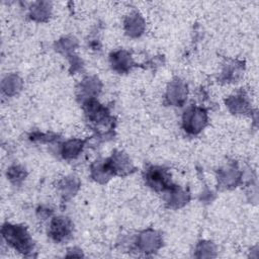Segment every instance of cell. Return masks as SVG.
I'll return each instance as SVG.
<instances>
[{"label": "cell", "mask_w": 259, "mask_h": 259, "mask_svg": "<svg viewBox=\"0 0 259 259\" xmlns=\"http://www.w3.org/2000/svg\"><path fill=\"white\" fill-rule=\"evenodd\" d=\"M3 239L19 253L28 255L33 250V241L26 228L20 225L4 224L1 229Z\"/></svg>", "instance_id": "6da1fadb"}, {"label": "cell", "mask_w": 259, "mask_h": 259, "mask_svg": "<svg viewBox=\"0 0 259 259\" xmlns=\"http://www.w3.org/2000/svg\"><path fill=\"white\" fill-rule=\"evenodd\" d=\"M207 111L200 106H189L182 115V126L190 135L199 134L207 124Z\"/></svg>", "instance_id": "7a4b0ae2"}, {"label": "cell", "mask_w": 259, "mask_h": 259, "mask_svg": "<svg viewBox=\"0 0 259 259\" xmlns=\"http://www.w3.org/2000/svg\"><path fill=\"white\" fill-rule=\"evenodd\" d=\"M145 180L147 185L156 191L166 192L174 186L168 171L159 166L148 168L145 173Z\"/></svg>", "instance_id": "3957f363"}, {"label": "cell", "mask_w": 259, "mask_h": 259, "mask_svg": "<svg viewBox=\"0 0 259 259\" xmlns=\"http://www.w3.org/2000/svg\"><path fill=\"white\" fill-rule=\"evenodd\" d=\"M135 243L140 252L150 254L158 251L161 248L163 241L161 235L157 231L148 229L137 236Z\"/></svg>", "instance_id": "277c9868"}, {"label": "cell", "mask_w": 259, "mask_h": 259, "mask_svg": "<svg viewBox=\"0 0 259 259\" xmlns=\"http://www.w3.org/2000/svg\"><path fill=\"white\" fill-rule=\"evenodd\" d=\"M188 89L184 81L176 78L172 80L166 89L165 99L169 105L182 106L187 99Z\"/></svg>", "instance_id": "5b68a950"}, {"label": "cell", "mask_w": 259, "mask_h": 259, "mask_svg": "<svg viewBox=\"0 0 259 259\" xmlns=\"http://www.w3.org/2000/svg\"><path fill=\"white\" fill-rule=\"evenodd\" d=\"M73 233V224L66 217L53 218L49 226V235L57 243L66 241Z\"/></svg>", "instance_id": "8992f818"}, {"label": "cell", "mask_w": 259, "mask_h": 259, "mask_svg": "<svg viewBox=\"0 0 259 259\" xmlns=\"http://www.w3.org/2000/svg\"><path fill=\"white\" fill-rule=\"evenodd\" d=\"M106 162L113 175L124 176L134 171V165L128 156L121 151H114L112 155L106 159Z\"/></svg>", "instance_id": "52a82bcc"}, {"label": "cell", "mask_w": 259, "mask_h": 259, "mask_svg": "<svg viewBox=\"0 0 259 259\" xmlns=\"http://www.w3.org/2000/svg\"><path fill=\"white\" fill-rule=\"evenodd\" d=\"M102 84L95 76H87L77 86V96L83 103L86 100L96 98L101 91Z\"/></svg>", "instance_id": "ba28073f"}, {"label": "cell", "mask_w": 259, "mask_h": 259, "mask_svg": "<svg viewBox=\"0 0 259 259\" xmlns=\"http://www.w3.org/2000/svg\"><path fill=\"white\" fill-rule=\"evenodd\" d=\"M109 62L111 68L117 73H127L135 66L134 59L130 52L125 50H117L110 54Z\"/></svg>", "instance_id": "9c48e42d"}, {"label": "cell", "mask_w": 259, "mask_h": 259, "mask_svg": "<svg viewBox=\"0 0 259 259\" xmlns=\"http://www.w3.org/2000/svg\"><path fill=\"white\" fill-rule=\"evenodd\" d=\"M123 28L131 37L141 36L146 29V21L139 12H132L123 20Z\"/></svg>", "instance_id": "30bf717a"}, {"label": "cell", "mask_w": 259, "mask_h": 259, "mask_svg": "<svg viewBox=\"0 0 259 259\" xmlns=\"http://www.w3.org/2000/svg\"><path fill=\"white\" fill-rule=\"evenodd\" d=\"M241 171L235 166H227L218 172V183L220 187L230 189L236 187L241 181Z\"/></svg>", "instance_id": "8fae6325"}, {"label": "cell", "mask_w": 259, "mask_h": 259, "mask_svg": "<svg viewBox=\"0 0 259 259\" xmlns=\"http://www.w3.org/2000/svg\"><path fill=\"white\" fill-rule=\"evenodd\" d=\"M226 105L234 114H247L252 111L251 103L243 92L229 96L226 100Z\"/></svg>", "instance_id": "7c38bea8"}, {"label": "cell", "mask_w": 259, "mask_h": 259, "mask_svg": "<svg viewBox=\"0 0 259 259\" xmlns=\"http://www.w3.org/2000/svg\"><path fill=\"white\" fill-rule=\"evenodd\" d=\"M243 72H244V63L241 61L233 60L228 62L224 66L221 74V79L228 83L237 82L243 75Z\"/></svg>", "instance_id": "4fadbf2b"}, {"label": "cell", "mask_w": 259, "mask_h": 259, "mask_svg": "<svg viewBox=\"0 0 259 259\" xmlns=\"http://www.w3.org/2000/svg\"><path fill=\"white\" fill-rule=\"evenodd\" d=\"M165 194V200L170 207L179 208L189 201V194L176 185L166 191Z\"/></svg>", "instance_id": "5bb4252c"}, {"label": "cell", "mask_w": 259, "mask_h": 259, "mask_svg": "<svg viewBox=\"0 0 259 259\" xmlns=\"http://www.w3.org/2000/svg\"><path fill=\"white\" fill-rule=\"evenodd\" d=\"M84 145H85V142L80 139L68 140L61 145L60 154L66 160L75 159L81 154L84 148Z\"/></svg>", "instance_id": "9a60e30c"}, {"label": "cell", "mask_w": 259, "mask_h": 259, "mask_svg": "<svg viewBox=\"0 0 259 259\" xmlns=\"http://www.w3.org/2000/svg\"><path fill=\"white\" fill-rule=\"evenodd\" d=\"M80 187V181L76 176H67L61 179L58 183V189L63 197V199L67 200L73 197Z\"/></svg>", "instance_id": "2e32d148"}, {"label": "cell", "mask_w": 259, "mask_h": 259, "mask_svg": "<svg viewBox=\"0 0 259 259\" xmlns=\"http://www.w3.org/2000/svg\"><path fill=\"white\" fill-rule=\"evenodd\" d=\"M52 3L48 1L33 2L29 7V16L37 22L47 21L52 14Z\"/></svg>", "instance_id": "e0dca14e"}, {"label": "cell", "mask_w": 259, "mask_h": 259, "mask_svg": "<svg viewBox=\"0 0 259 259\" xmlns=\"http://www.w3.org/2000/svg\"><path fill=\"white\" fill-rule=\"evenodd\" d=\"M112 176H113V173L110 170L106 160L96 161L91 166V177L99 183L107 182Z\"/></svg>", "instance_id": "ac0fdd59"}, {"label": "cell", "mask_w": 259, "mask_h": 259, "mask_svg": "<svg viewBox=\"0 0 259 259\" xmlns=\"http://www.w3.org/2000/svg\"><path fill=\"white\" fill-rule=\"evenodd\" d=\"M22 80L16 74H9L7 75L1 83L2 92L7 96H13L17 94L22 88Z\"/></svg>", "instance_id": "d6986e66"}, {"label": "cell", "mask_w": 259, "mask_h": 259, "mask_svg": "<svg viewBox=\"0 0 259 259\" xmlns=\"http://www.w3.org/2000/svg\"><path fill=\"white\" fill-rule=\"evenodd\" d=\"M78 46V41L76 38L74 37H63L61 39H59L57 42H56V51L63 54V55H66V56H73V53L75 51V49L77 48Z\"/></svg>", "instance_id": "ffe728a7"}, {"label": "cell", "mask_w": 259, "mask_h": 259, "mask_svg": "<svg viewBox=\"0 0 259 259\" xmlns=\"http://www.w3.org/2000/svg\"><path fill=\"white\" fill-rule=\"evenodd\" d=\"M215 246L209 241H201L196 245L195 257L197 258H211L215 256Z\"/></svg>", "instance_id": "44dd1931"}, {"label": "cell", "mask_w": 259, "mask_h": 259, "mask_svg": "<svg viewBox=\"0 0 259 259\" xmlns=\"http://www.w3.org/2000/svg\"><path fill=\"white\" fill-rule=\"evenodd\" d=\"M26 170L19 166V165H13L10 166L7 170V177L8 179L15 185H18L23 182V180L26 177Z\"/></svg>", "instance_id": "7402d4cb"}, {"label": "cell", "mask_w": 259, "mask_h": 259, "mask_svg": "<svg viewBox=\"0 0 259 259\" xmlns=\"http://www.w3.org/2000/svg\"><path fill=\"white\" fill-rule=\"evenodd\" d=\"M56 136H51L49 134H44V133H34L30 136V140L31 141H36V142H40V143H48V142H52L53 140H55Z\"/></svg>", "instance_id": "603a6c76"}, {"label": "cell", "mask_w": 259, "mask_h": 259, "mask_svg": "<svg viewBox=\"0 0 259 259\" xmlns=\"http://www.w3.org/2000/svg\"><path fill=\"white\" fill-rule=\"evenodd\" d=\"M51 214H52V210H51L50 208H48V207L40 206V207L37 209V215H38L40 219H42V220L50 218Z\"/></svg>", "instance_id": "cb8c5ba5"}]
</instances>
